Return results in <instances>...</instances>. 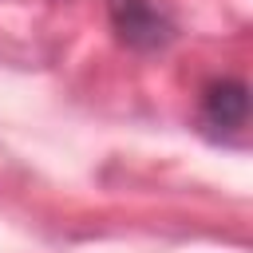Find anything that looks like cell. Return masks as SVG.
<instances>
[{
    "label": "cell",
    "instance_id": "1",
    "mask_svg": "<svg viewBox=\"0 0 253 253\" xmlns=\"http://www.w3.org/2000/svg\"><path fill=\"white\" fill-rule=\"evenodd\" d=\"M107 16H111V28L119 32V40L134 51H154V47L170 43V36H174L170 16L154 0H107Z\"/></svg>",
    "mask_w": 253,
    "mask_h": 253
},
{
    "label": "cell",
    "instance_id": "2",
    "mask_svg": "<svg viewBox=\"0 0 253 253\" xmlns=\"http://www.w3.org/2000/svg\"><path fill=\"white\" fill-rule=\"evenodd\" d=\"M202 119L217 130H237L249 119V87L241 79H213L202 91Z\"/></svg>",
    "mask_w": 253,
    "mask_h": 253
}]
</instances>
